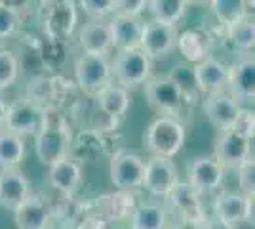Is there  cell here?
Listing matches in <instances>:
<instances>
[{
    "instance_id": "1",
    "label": "cell",
    "mask_w": 255,
    "mask_h": 229,
    "mask_svg": "<svg viewBox=\"0 0 255 229\" xmlns=\"http://www.w3.org/2000/svg\"><path fill=\"white\" fill-rule=\"evenodd\" d=\"M71 140H73V128L63 111L44 109L42 128L34 136V153L40 164L50 166L69 157Z\"/></svg>"
},
{
    "instance_id": "2",
    "label": "cell",
    "mask_w": 255,
    "mask_h": 229,
    "mask_svg": "<svg viewBox=\"0 0 255 229\" xmlns=\"http://www.w3.org/2000/svg\"><path fill=\"white\" fill-rule=\"evenodd\" d=\"M80 90L76 88L75 80L61 75L44 76L34 75L27 84L25 98L31 99L42 109H57V111H73L80 103L78 101Z\"/></svg>"
},
{
    "instance_id": "3",
    "label": "cell",
    "mask_w": 255,
    "mask_h": 229,
    "mask_svg": "<svg viewBox=\"0 0 255 229\" xmlns=\"http://www.w3.org/2000/svg\"><path fill=\"white\" fill-rule=\"evenodd\" d=\"M187 132L179 119L173 117H156L143 134L145 149L154 157L173 159L183 149Z\"/></svg>"
},
{
    "instance_id": "4",
    "label": "cell",
    "mask_w": 255,
    "mask_h": 229,
    "mask_svg": "<svg viewBox=\"0 0 255 229\" xmlns=\"http://www.w3.org/2000/svg\"><path fill=\"white\" fill-rule=\"evenodd\" d=\"M111 73L118 86L135 90L152 76V61L141 48L120 50L111 61Z\"/></svg>"
},
{
    "instance_id": "5",
    "label": "cell",
    "mask_w": 255,
    "mask_h": 229,
    "mask_svg": "<svg viewBox=\"0 0 255 229\" xmlns=\"http://www.w3.org/2000/svg\"><path fill=\"white\" fill-rule=\"evenodd\" d=\"M143 86H145V98L149 107L156 111L160 117L179 119L185 105H189L181 88L168 75L150 76Z\"/></svg>"
},
{
    "instance_id": "6",
    "label": "cell",
    "mask_w": 255,
    "mask_h": 229,
    "mask_svg": "<svg viewBox=\"0 0 255 229\" xmlns=\"http://www.w3.org/2000/svg\"><path fill=\"white\" fill-rule=\"evenodd\" d=\"M75 84L88 98H96L101 90L113 84L111 61L107 55L80 54L75 59Z\"/></svg>"
},
{
    "instance_id": "7",
    "label": "cell",
    "mask_w": 255,
    "mask_h": 229,
    "mask_svg": "<svg viewBox=\"0 0 255 229\" xmlns=\"http://www.w3.org/2000/svg\"><path fill=\"white\" fill-rule=\"evenodd\" d=\"M109 176L111 184L120 191H137L143 187L145 161L137 153L117 149L109 161Z\"/></svg>"
},
{
    "instance_id": "8",
    "label": "cell",
    "mask_w": 255,
    "mask_h": 229,
    "mask_svg": "<svg viewBox=\"0 0 255 229\" xmlns=\"http://www.w3.org/2000/svg\"><path fill=\"white\" fill-rule=\"evenodd\" d=\"M115 132H105L88 126V128H80V130L73 134L71 140V149H69V157L76 161L78 164H90L97 163L99 159H103L111 153V136Z\"/></svg>"
},
{
    "instance_id": "9",
    "label": "cell",
    "mask_w": 255,
    "mask_h": 229,
    "mask_svg": "<svg viewBox=\"0 0 255 229\" xmlns=\"http://www.w3.org/2000/svg\"><path fill=\"white\" fill-rule=\"evenodd\" d=\"M179 182V170L171 159L150 155L149 161H145L143 187L149 191L150 197L166 201V197Z\"/></svg>"
},
{
    "instance_id": "10",
    "label": "cell",
    "mask_w": 255,
    "mask_h": 229,
    "mask_svg": "<svg viewBox=\"0 0 255 229\" xmlns=\"http://www.w3.org/2000/svg\"><path fill=\"white\" fill-rule=\"evenodd\" d=\"M42 122L44 109L23 96V98L11 101L8 105L6 120H4L2 128L13 132L21 138H31V136L34 138L38 134V130L42 128Z\"/></svg>"
},
{
    "instance_id": "11",
    "label": "cell",
    "mask_w": 255,
    "mask_h": 229,
    "mask_svg": "<svg viewBox=\"0 0 255 229\" xmlns=\"http://www.w3.org/2000/svg\"><path fill=\"white\" fill-rule=\"evenodd\" d=\"M187 184L200 195L219 193L225 186V168L213 157L198 155L187 166Z\"/></svg>"
},
{
    "instance_id": "12",
    "label": "cell",
    "mask_w": 255,
    "mask_h": 229,
    "mask_svg": "<svg viewBox=\"0 0 255 229\" xmlns=\"http://www.w3.org/2000/svg\"><path fill=\"white\" fill-rule=\"evenodd\" d=\"M177 34H179L177 25H170V23L150 19V21H147L143 25L139 48L149 55L150 61L166 59L175 50Z\"/></svg>"
},
{
    "instance_id": "13",
    "label": "cell",
    "mask_w": 255,
    "mask_h": 229,
    "mask_svg": "<svg viewBox=\"0 0 255 229\" xmlns=\"http://www.w3.org/2000/svg\"><path fill=\"white\" fill-rule=\"evenodd\" d=\"M166 201L170 203L171 210L177 214L179 222L200 228L208 218V212H206L202 203V195L192 186H189L187 182H179L170 191V195L166 197Z\"/></svg>"
},
{
    "instance_id": "14",
    "label": "cell",
    "mask_w": 255,
    "mask_h": 229,
    "mask_svg": "<svg viewBox=\"0 0 255 229\" xmlns=\"http://www.w3.org/2000/svg\"><path fill=\"white\" fill-rule=\"evenodd\" d=\"M227 92L236 99L238 105H250L255 99V59L254 52L238 57L229 65Z\"/></svg>"
},
{
    "instance_id": "15",
    "label": "cell",
    "mask_w": 255,
    "mask_h": 229,
    "mask_svg": "<svg viewBox=\"0 0 255 229\" xmlns=\"http://www.w3.org/2000/svg\"><path fill=\"white\" fill-rule=\"evenodd\" d=\"M44 15V31L46 36L57 38V40H67L76 27L78 15L73 0H52L50 4L42 2Z\"/></svg>"
},
{
    "instance_id": "16",
    "label": "cell",
    "mask_w": 255,
    "mask_h": 229,
    "mask_svg": "<svg viewBox=\"0 0 255 229\" xmlns=\"http://www.w3.org/2000/svg\"><path fill=\"white\" fill-rule=\"evenodd\" d=\"M213 216L223 220L231 226L242 222L254 224V197H248L240 191L221 189L213 199Z\"/></svg>"
},
{
    "instance_id": "17",
    "label": "cell",
    "mask_w": 255,
    "mask_h": 229,
    "mask_svg": "<svg viewBox=\"0 0 255 229\" xmlns=\"http://www.w3.org/2000/svg\"><path fill=\"white\" fill-rule=\"evenodd\" d=\"M254 155L252 142L242 136L234 134L233 130L219 132L215 140V149H213V159L223 166L225 170H236L246 159Z\"/></svg>"
},
{
    "instance_id": "18",
    "label": "cell",
    "mask_w": 255,
    "mask_h": 229,
    "mask_svg": "<svg viewBox=\"0 0 255 229\" xmlns=\"http://www.w3.org/2000/svg\"><path fill=\"white\" fill-rule=\"evenodd\" d=\"M107 25H109V33H111V40H113V50L120 52V50L139 48L143 25H145L141 17L113 13Z\"/></svg>"
},
{
    "instance_id": "19",
    "label": "cell",
    "mask_w": 255,
    "mask_h": 229,
    "mask_svg": "<svg viewBox=\"0 0 255 229\" xmlns=\"http://www.w3.org/2000/svg\"><path fill=\"white\" fill-rule=\"evenodd\" d=\"M17 229H46L52 224V205L40 195H31L13 210Z\"/></svg>"
},
{
    "instance_id": "20",
    "label": "cell",
    "mask_w": 255,
    "mask_h": 229,
    "mask_svg": "<svg viewBox=\"0 0 255 229\" xmlns=\"http://www.w3.org/2000/svg\"><path fill=\"white\" fill-rule=\"evenodd\" d=\"M204 113L208 120L212 122L213 128L219 132L229 130L233 126V120L236 119V113L242 105L236 103V99L225 90V92H215V94H208L204 98Z\"/></svg>"
},
{
    "instance_id": "21",
    "label": "cell",
    "mask_w": 255,
    "mask_h": 229,
    "mask_svg": "<svg viewBox=\"0 0 255 229\" xmlns=\"http://www.w3.org/2000/svg\"><path fill=\"white\" fill-rule=\"evenodd\" d=\"M192 67H194V80H196V86L200 90V94L208 96V94L227 90L229 65L225 61L213 57V55H208L206 59H202L200 63Z\"/></svg>"
},
{
    "instance_id": "22",
    "label": "cell",
    "mask_w": 255,
    "mask_h": 229,
    "mask_svg": "<svg viewBox=\"0 0 255 229\" xmlns=\"http://www.w3.org/2000/svg\"><path fill=\"white\" fill-rule=\"evenodd\" d=\"M137 205L133 191H113V193H105L99 195L94 201L92 210L101 214L103 218L111 224V222H124L131 216L133 208Z\"/></svg>"
},
{
    "instance_id": "23",
    "label": "cell",
    "mask_w": 255,
    "mask_h": 229,
    "mask_svg": "<svg viewBox=\"0 0 255 229\" xmlns=\"http://www.w3.org/2000/svg\"><path fill=\"white\" fill-rule=\"evenodd\" d=\"M31 195V182L23 170L2 168L0 170V205L8 210H15L27 197Z\"/></svg>"
},
{
    "instance_id": "24",
    "label": "cell",
    "mask_w": 255,
    "mask_h": 229,
    "mask_svg": "<svg viewBox=\"0 0 255 229\" xmlns=\"http://www.w3.org/2000/svg\"><path fill=\"white\" fill-rule=\"evenodd\" d=\"M50 172H48V180H50V186L59 193V195H76L78 187L82 186V164H78L76 161H73L71 157H65L61 161L53 163L48 166Z\"/></svg>"
},
{
    "instance_id": "25",
    "label": "cell",
    "mask_w": 255,
    "mask_h": 229,
    "mask_svg": "<svg viewBox=\"0 0 255 229\" xmlns=\"http://www.w3.org/2000/svg\"><path fill=\"white\" fill-rule=\"evenodd\" d=\"M78 44L82 54L90 55H109L113 50V40L105 19H90L82 25L78 33Z\"/></svg>"
},
{
    "instance_id": "26",
    "label": "cell",
    "mask_w": 255,
    "mask_h": 229,
    "mask_svg": "<svg viewBox=\"0 0 255 229\" xmlns=\"http://www.w3.org/2000/svg\"><path fill=\"white\" fill-rule=\"evenodd\" d=\"M175 50L183 55V61L196 65L208 55H212V38L206 31L200 29H187L177 34Z\"/></svg>"
},
{
    "instance_id": "27",
    "label": "cell",
    "mask_w": 255,
    "mask_h": 229,
    "mask_svg": "<svg viewBox=\"0 0 255 229\" xmlns=\"http://www.w3.org/2000/svg\"><path fill=\"white\" fill-rule=\"evenodd\" d=\"M97 103V111L101 115H105L107 119L113 120H120L129 109V103H131V98H129V90L118 86V84H109L105 90H101L96 98Z\"/></svg>"
},
{
    "instance_id": "28",
    "label": "cell",
    "mask_w": 255,
    "mask_h": 229,
    "mask_svg": "<svg viewBox=\"0 0 255 229\" xmlns=\"http://www.w3.org/2000/svg\"><path fill=\"white\" fill-rule=\"evenodd\" d=\"M129 229H166L168 228V210L162 203L145 201L135 205L131 216Z\"/></svg>"
},
{
    "instance_id": "29",
    "label": "cell",
    "mask_w": 255,
    "mask_h": 229,
    "mask_svg": "<svg viewBox=\"0 0 255 229\" xmlns=\"http://www.w3.org/2000/svg\"><path fill=\"white\" fill-rule=\"evenodd\" d=\"M25 155H27L25 138L6 128H0V170L17 168L25 161Z\"/></svg>"
},
{
    "instance_id": "30",
    "label": "cell",
    "mask_w": 255,
    "mask_h": 229,
    "mask_svg": "<svg viewBox=\"0 0 255 229\" xmlns=\"http://www.w3.org/2000/svg\"><path fill=\"white\" fill-rule=\"evenodd\" d=\"M250 6L254 8V2H250V0H210V10H212L213 17L217 19L219 25H223L225 29L238 19H242L244 15H248Z\"/></svg>"
},
{
    "instance_id": "31",
    "label": "cell",
    "mask_w": 255,
    "mask_h": 229,
    "mask_svg": "<svg viewBox=\"0 0 255 229\" xmlns=\"http://www.w3.org/2000/svg\"><path fill=\"white\" fill-rule=\"evenodd\" d=\"M227 38L229 42L233 44V48L244 52V54H250L254 52V46H255V23L252 13L244 15L242 19H238L236 23L229 25L227 29Z\"/></svg>"
},
{
    "instance_id": "32",
    "label": "cell",
    "mask_w": 255,
    "mask_h": 229,
    "mask_svg": "<svg viewBox=\"0 0 255 229\" xmlns=\"http://www.w3.org/2000/svg\"><path fill=\"white\" fill-rule=\"evenodd\" d=\"M189 4L185 0H147V10L152 15V19L162 23H177L185 17Z\"/></svg>"
},
{
    "instance_id": "33",
    "label": "cell",
    "mask_w": 255,
    "mask_h": 229,
    "mask_svg": "<svg viewBox=\"0 0 255 229\" xmlns=\"http://www.w3.org/2000/svg\"><path fill=\"white\" fill-rule=\"evenodd\" d=\"M168 76L181 88L187 103L192 107L200 98V90H198L196 80H194V67L191 63H187V61H181V63L173 65V69H171V73Z\"/></svg>"
},
{
    "instance_id": "34",
    "label": "cell",
    "mask_w": 255,
    "mask_h": 229,
    "mask_svg": "<svg viewBox=\"0 0 255 229\" xmlns=\"http://www.w3.org/2000/svg\"><path fill=\"white\" fill-rule=\"evenodd\" d=\"M19 57L8 48H0V92L13 86L19 76Z\"/></svg>"
},
{
    "instance_id": "35",
    "label": "cell",
    "mask_w": 255,
    "mask_h": 229,
    "mask_svg": "<svg viewBox=\"0 0 255 229\" xmlns=\"http://www.w3.org/2000/svg\"><path fill=\"white\" fill-rule=\"evenodd\" d=\"M21 19L23 17L17 11L11 10L4 2H0V42L10 40L11 36L19 31Z\"/></svg>"
},
{
    "instance_id": "36",
    "label": "cell",
    "mask_w": 255,
    "mask_h": 229,
    "mask_svg": "<svg viewBox=\"0 0 255 229\" xmlns=\"http://www.w3.org/2000/svg\"><path fill=\"white\" fill-rule=\"evenodd\" d=\"M78 6L90 19H105L117 11V0H78Z\"/></svg>"
},
{
    "instance_id": "37",
    "label": "cell",
    "mask_w": 255,
    "mask_h": 229,
    "mask_svg": "<svg viewBox=\"0 0 255 229\" xmlns=\"http://www.w3.org/2000/svg\"><path fill=\"white\" fill-rule=\"evenodd\" d=\"M229 130H233L234 134H238V136H242L246 140L254 142V136H255L254 109H250V107H240L238 113H236V119L233 120V126H231Z\"/></svg>"
},
{
    "instance_id": "38",
    "label": "cell",
    "mask_w": 255,
    "mask_h": 229,
    "mask_svg": "<svg viewBox=\"0 0 255 229\" xmlns=\"http://www.w3.org/2000/svg\"><path fill=\"white\" fill-rule=\"evenodd\" d=\"M238 172V191L248 197L255 195V161L254 155L246 159L244 163L236 168Z\"/></svg>"
},
{
    "instance_id": "39",
    "label": "cell",
    "mask_w": 255,
    "mask_h": 229,
    "mask_svg": "<svg viewBox=\"0 0 255 229\" xmlns=\"http://www.w3.org/2000/svg\"><path fill=\"white\" fill-rule=\"evenodd\" d=\"M145 10H147V0H117V11L115 13L141 17Z\"/></svg>"
},
{
    "instance_id": "40",
    "label": "cell",
    "mask_w": 255,
    "mask_h": 229,
    "mask_svg": "<svg viewBox=\"0 0 255 229\" xmlns=\"http://www.w3.org/2000/svg\"><path fill=\"white\" fill-rule=\"evenodd\" d=\"M75 229H109V222L101 214H97L94 210H88L84 216L78 220Z\"/></svg>"
},
{
    "instance_id": "41",
    "label": "cell",
    "mask_w": 255,
    "mask_h": 229,
    "mask_svg": "<svg viewBox=\"0 0 255 229\" xmlns=\"http://www.w3.org/2000/svg\"><path fill=\"white\" fill-rule=\"evenodd\" d=\"M200 229H234V226H231V224H227V222H223V220L212 216V218H206V222L200 226Z\"/></svg>"
},
{
    "instance_id": "42",
    "label": "cell",
    "mask_w": 255,
    "mask_h": 229,
    "mask_svg": "<svg viewBox=\"0 0 255 229\" xmlns=\"http://www.w3.org/2000/svg\"><path fill=\"white\" fill-rule=\"evenodd\" d=\"M0 2H4L6 6H10L11 10H15L21 17H23V11L29 10V0H0Z\"/></svg>"
},
{
    "instance_id": "43",
    "label": "cell",
    "mask_w": 255,
    "mask_h": 229,
    "mask_svg": "<svg viewBox=\"0 0 255 229\" xmlns=\"http://www.w3.org/2000/svg\"><path fill=\"white\" fill-rule=\"evenodd\" d=\"M6 111H8V103L0 98V128L4 126V120H6Z\"/></svg>"
},
{
    "instance_id": "44",
    "label": "cell",
    "mask_w": 255,
    "mask_h": 229,
    "mask_svg": "<svg viewBox=\"0 0 255 229\" xmlns=\"http://www.w3.org/2000/svg\"><path fill=\"white\" fill-rule=\"evenodd\" d=\"M166 229H200V228L191 226V224H185V222H177V224H171L170 228H166Z\"/></svg>"
},
{
    "instance_id": "45",
    "label": "cell",
    "mask_w": 255,
    "mask_h": 229,
    "mask_svg": "<svg viewBox=\"0 0 255 229\" xmlns=\"http://www.w3.org/2000/svg\"><path fill=\"white\" fill-rule=\"evenodd\" d=\"M46 229H75V228H69V226H63V224H59V222H53L52 220V224L48 226Z\"/></svg>"
},
{
    "instance_id": "46",
    "label": "cell",
    "mask_w": 255,
    "mask_h": 229,
    "mask_svg": "<svg viewBox=\"0 0 255 229\" xmlns=\"http://www.w3.org/2000/svg\"><path fill=\"white\" fill-rule=\"evenodd\" d=\"M185 2L187 4H198V6L200 4H210V0H185Z\"/></svg>"
},
{
    "instance_id": "47",
    "label": "cell",
    "mask_w": 255,
    "mask_h": 229,
    "mask_svg": "<svg viewBox=\"0 0 255 229\" xmlns=\"http://www.w3.org/2000/svg\"><path fill=\"white\" fill-rule=\"evenodd\" d=\"M118 229H124V228H118Z\"/></svg>"
},
{
    "instance_id": "48",
    "label": "cell",
    "mask_w": 255,
    "mask_h": 229,
    "mask_svg": "<svg viewBox=\"0 0 255 229\" xmlns=\"http://www.w3.org/2000/svg\"><path fill=\"white\" fill-rule=\"evenodd\" d=\"M250 2H254V0H250Z\"/></svg>"
}]
</instances>
